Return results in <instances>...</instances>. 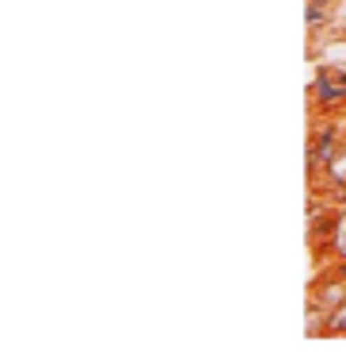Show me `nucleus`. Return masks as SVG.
Wrapping results in <instances>:
<instances>
[{
    "mask_svg": "<svg viewBox=\"0 0 346 358\" xmlns=\"http://www.w3.org/2000/svg\"><path fill=\"white\" fill-rule=\"evenodd\" d=\"M343 324H346V312H338V316L331 320V327H343Z\"/></svg>",
    "mask_w": 346,
    "mask_h": 358,
    "instance_id": "nucleus-1",
    "label": "nucleus"
},
{
    "mask_svg": "<svg viewBox=\"0 0 346 358\" xmlns=\"http://www.w3.org/2000/svg\"><path fill=\"white\" fill-rule=\"evenodd\" d=\"M319 4H323V0H319Z\"/></svg>",
    "mask_w": 346,
    "mask_h": 358,
    "instance_id": "nucleus-2",
    "label": "nucleus"
}]
</instances>
